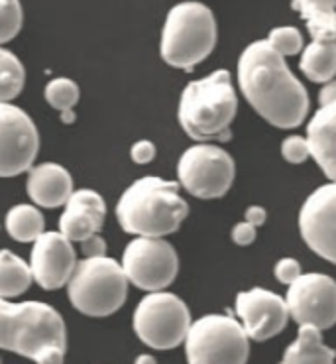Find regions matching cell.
<instances>
[{"label":"cell","instance_id":"obj_26","mask_svg":"<svg viewBox=\"0 0 336 364\" xmlns=\"http://www.w3.org/2000/svg\"><path fill=\"white\" fill-rule=\"evenodd\" d=\"M24 22V12L20 0H0V46L12 42Z\"/></svg>","mask_w":336,"mask_h":364},{"label":"cell","instance_id":"obj_10","mask_svg":"<svg viewBox=\"0 0 336 364\" xmlns=\"http://www.w3.org/2000/svg\"><path fill=\"white\" fill-rule=\"evenodd\" d=\"M120 266L130 284L143 291L169 288L179 272V256L166 238L136 237L122 252Z\"/></svg>","mask_w":336,"mask_h":364},{"label":"cell","instance_id":"obj_29","mask_svg":"<svg viewBox=\"0 0 336 364\" xmlns=\"http://www.w3.org/2000/svg\"><path fill=\"white\" fill-rule=\"evenodd\" d=\"M273 274H276V278H278L279 284H283V286H289V284H293L295 279L301 276V264L297 262L295 258H281L278 264H276V268H273Z\"/></svg>","mask_w":336,"mask_h":364},{"label":"cell","instance_id":"obj_35","mask_svg":"<svg viewBox=\"0 0 336 364\" xmlns=\"http://www.w3.org/2000/svg\"><path fill=\"white\" fill-rule=\"evenodd\" d=\"M59 119L63 124H73V120H75V110H63V112H59Z\"/></svg>","mask_w":336,"mask_h":364},{"label":"cell","instance_id":"obj_4","mask_svg":"<svg viewBox=\"0 0 336 364\" xmlns=\"http://www.w3.org/2000/svg\"><path fill=\"white\" fill-rule=\"evenodd\" d=\"M238 112V97L227 69L187 83L177 109L179 124L197 142L230 140V124Z\"/></svg>","mask_w":336,"mask_h":364},{"label":"cell","instance_id":"obj_15","mask_svg":"<svg viewBox=\"0 0 336 364\" xmlns=\"http://www.w3.org/2000/svg\"><path fill=\"white\" fill-rule=\"evenodd\" d=\"M234 309L246 335L258 343L279 335L289 321L286 297L264 288L240 291L236 296Z\"/></svg>","mask_w":336,"mask_h":364},{"label":"cell","instance_id":"obj_9","mask_svg":"<svg viewBox=\"0 0 336 364\" xmlns=\"http://www.w3.org/2000/svg\"><path fill=\"white\" fill-rule=\"evenodd\" d=\"M236 166L232 156L220 146L199 144L187 148L177 161V179L187 193L197 199H220L232 187Z\"/></svg>","mask_w":336,"mask_h":364},{"label":"cell","instance_id":"obj_17","mask_svg":"<svg viewBox=\"0 0 336 364\" xmlns=\"http://www.w3.org/2000/svg\"><path fill=\"white\" fill-rule=\"evenodd\" d=\"M26 193L43 209H58L67 203L73 189V178L63 166L55 161H45L40 166H32L26 171Z\"/></svg>","mask_w":336,"mask_h":364},{"label":"cell","instance_id":"obj_19","mask_svg":"<svg viewBox=\"0 0 336 364\" xmlns=\"http://www.w3.org/2000/svg\"><path fill=\"white\" fill-rule=\"evenodd\" d=\"M336 350L323 343L317 327L299 325L297 339L286 348L279 364H335Z\"/></svg>","mask_w":336,"mask_h":364},{"label":"cell","instance_id":"obj_2","mask_svg":"<svg viewBox=\"0 0 336 364\" xmlns=\"http://www.w3.org/2000/svg\"><path fill=\"white\" fill-rule=\"evenodd\" d=\"M0 348L36 364H63L67 327L58 309L43 301L12 304L0 297Z\"/></svg>","mask_w":336,"mask_h":364},{"label":"cell","instance_id":"obj_24","mask_svg":"<svg viewBox=\"0 0 336 364\" xmlns=\"http://www.w3.org/2000/svg\"><path fill=\"white\" fill-rule=\"evenodd\" d=\"M26 69L16 53L0 46V102H12L22 93Z\"/></svg>","mask_w":336,"mask_h":364},{"label":"cell","instance_id":"obj_12","mask_svg":"<svg viewBox=\"0 0 336 364\" xmlns=\"http://www.w3.org/2000/svg\"><path fill=\"white\" fill-rule=\"evenodd\" d=\"M286 304L297 325L330 329L336 325V279L319 272L301 274L287 286Z\"/></svg>","mask_w":336,"mask_h":364},{"label":"cell","instance_id":"obj_27","mask_svg":"<svg viewBox=\"0 0 336 364\" xmlns=\"http://www.w3.org/2000/svg\"><path fill=\"white\" fill-rule=\"evenodd\" d=\"M268 43L283 58H291L303 51V34L293 26H279L268 34Z\"/></svg>","mask_w":336,"mask_h":364},{"label":"cell","instance_id":"obj_31","mask_svg":"<svg viewBox=\"0 0 336 364\" xmlns=\"http://www.w3.org/2000/svg\"><path fill=\"white\" fill-rule=\"evenodd\" d=\"M256 237H258V230L248 220L236 223L234 229H232V240L238 246H250L256 240Z\"/></svg>","mask_w":336,"mask_h":364},{"label":"cell","instance_id":"obj_21","mask_svg":"<svg viewBox=\"0 0 336 364\" xmlns=\"http://www.w3.org/2000/svg\"><path fill=\"white\" fill-rule=\"evenodd\" d=\"M291 9L305 20L313 40H335L336 0H293Z\"/></svg>","mask_w":336,"mask_h":364},{"label":"cell","instance_id":"obj_25","mask_svg":"<svg viewBox=\"0 0 336 364\" xmlns=\"http://www.w3.org/2000/svg\"><path fill=\"white\" fill-rule=\"evenodd\" d=\"M43 97L50 105L51 109L59 110H75V105L81 99V89L77 85L73 79L67 77H55L51 79L50 83L45 85Z\"/></svg>","mask_w":336,"mask_h":364},{"label":"cell","instance_id":"obj_23","mask_svg":"<svg viewBox=\"0 0 336 364\" xmlns=\"http://www.w3.org/2000/svg\"><path fill=\"white\" fill-rule=\"evenodd\" d=\"M4 227L10 238H14L16 242H34L36 238L45 232V219L38 207L20 203L6 213Z\"/></svg>","mask_w":336,"mask_h":364},{"label":"cell","instance_id":"obj_8","mask_svg":"<svg viewBox=\"0 0 336 364\" xmlns=\"http://www.w3.org/2000/svg\"><path fill=\"white\" fill-rule=\"evenodd\" d=\"M191 311L187 304L166 289L150 291L136 305L132 325L143 345L156 350L179 347L191 327Z\"/></svg>","mask_w":336,"mask_h":364},{"label":"cell","instance_id":"obj_30","mask_svg":"<svg viewBox=\"0 0 336 364\" xmlns=\"http://www.w3.org/2000/svg\"><path fill=\"white\" fill-rule=\"evenodd\" d=\"M156 152H158V150H156V144H153L151 140H138V142H134L132 148H130V158H132V161L138 164V166H146V164L153 161Z\"/></svg>","mask_w":336,"mask_h":364},{"label":"cell","instance_id":"obj_32","mask_svg":"<svg viewBox=\"0 0 336 364\" xmlns=\"http://www.w3.org/2000/svg\"><path fill=\"white\" fill-rule=\"evenodd\" d=\"M81 252L85 258H99V256H107V242L104 238L97 232L93 237L81 240Z\"/></svg>","mask_w":336,"mask_h":364},{"label":"cell","instance_id":"obj_33","mask_svg":"<svg viewBox=\"0 0 336 364\" xmlns=\"http://www.w3.org/2000/svg\"><path fill=\"white\" fill-rule=\"evenodd\" d=\"M266 219H268V211L264 207H260V205H252V207H248L246 213H244V220H248L256 229L261 227L266 223Z\"/></svg>","mask_w":336,"mask_h":364},{"label":"cell","instance_id":"obj_5","mask_svg":"<svg viewBox=\"0 0 336 364\" xmlns=\"http://www.w3.org/2000/svg\"><path fill=\"white\" fill-rule=\"evenodd\" d=\"M217 46V20L212 10L195 0L169 10L161 30V60L175 69L191 71L209 58Z\"/></svg>","mask_w":336,"mask_h":364},{"label":"cell","instance_id":"obj_6","mask_svg":"<svg viewBox=\"0 0 336 364\" xmlns=\"http://www.w3.org/2000/svg\"><path fill=\"white\" fill-rule=\"evenodd\" d=\"M126 274L120 262L109 256L83 258L67 282L71 305L87 317H109L116 314L128 297Z\"/></svg>","mask_w":336,"mask_h":364},{"label":"cell","instance_id":"obj_11","mask_svg":"<svg viewBox=\"0 0 336 364\" xmlns=\"http://www.w3.org/2000/svg\"><path fill=\"white\" fill-rule=\"evenodd\" d=\"M40 134L28 112L12 102H0V178H16L34 166Z\"/></svg>","mask_w":336,"mask_h":364},{"label":"cell","instance_id":"obj_13","mask_svg":"<svg viewBox=\"0 0 336 364\" xmlns=\"http://www.w3.org/2000/svg\"><path fill=\"white\" fill-rule=\"evenodd\" d=\"M299 232L323 260L336 264V181L317 187L301 205Z\"/></svg>","mask_w":336,"mask_h":364},{"label":"cell","instance_id":"obj_34","mask_svg":"<svg viewBox=\"0 0 336 364\" xmlns=\"http://www.w3.org/2000/svg\"><path fill=\"white\" fill-rule=\"evenodd\" d=\"M336 101V77L330 79L327 83H323V89L319 91V105H327V102Z\"/></svg>","mask_w":336,"mask_h":364},{"label":"cell","instance_id":"obj_37","mask_svg":"<svg viewBox=\"0 0 336 364\" xmlns=\"http://www.w3.org/2000/svg\"><path fill=\"white\" fill-rule=\"evenodd\" d=\"M0 364H2V358H0Z\"/></svg>","mask_w":336,"mask_h":364},{"label":"cell","instance_id":"obj_36","mask_svg":"<svg viewBox=\"0 0 336 364\" xmlns=\"http://www.w3.org/2000/svg\"><path fill=\"white\" fill-rule=\"evenodd\" d=\"M134 364H158V360H156L151 355H140L138 358H136Z\"/></svg>","mask_w":336,"mask_h":364},{"label":"cell","instance_id":"obj_22","mask_svg":"<svg viewBox=\"0 0 336 364\" xmlns=\"http://www.w3.org/2000/svg\"><path fill=\"white\" fill-rule=\"evenodd\" d=\"M30 264L10 250H0V297L12 299L22 296L32 286Z\"/></svg>","mask_w":336,"mask_h":364},{"label":"cell","instance_id":"obj_3","mask_svg":"<svg viewBox=\"0 0 336 364\" xmlns=\"http://www.w3.org/2000/svg\"><path fill=\"white\" fill-rule=\"evenodd\" d=\"M189 215V205L179 193V183L146 176L126 187L116 203V219L128 235L163 238L179 230Z\"/></svg>","mask_w":336,"mask_h":364},{"label":"cell","instance_id":"obj_7","mask_svg":"<svg viewBox=\"0 0 336 364\" xmlns=\"http://www.w3.org/2000/svg\"><path fill=\"white\" fill-rule=\"evenodd\" d=\"M183 343L189 364H246L250 356V337L230 315H202Z\"/></svg>","mask_w":336,"mask_h":364},{"label":"cell","instance_id":"obj_28","mask_svg":"<svg viewBox=\"0 0 336 364\" xmlns=\"http://www.w3.org/2000/svg\"><path fill=\"white\" fill-rule=\"evenodd\" d=\"M281 156L287 164H303L311 158V150L305 136H287L281 142Z\"/></svg>","mask_w":336,"mask_h":364},{"label":"cell","instance_id":"obj_38","mask_svg":"<svg viewBox=\"0 0 336 364\" xmlns=\"http://www.w3.org/2000/svg\"><path fill=\"white\" fill-rule=\"evenodd\" d=\"M335 42H336V34H335Z\"/></svg>","mask_w":336,"mask_h":364},{"label":"cell","instance_id":"obj_16","mask_svg":"<svg viewBox=\"0 0 336 364\" xmlns=\"http://www.w3.org/2000/svg\"><path fill=\"white\" fill-rule=\"evenodd\" d=\"M107 219V203L94 189H77L59 217V232L71 242H81L102 229Z\"/></svg>","mask_w":336,"mask_h":364},{"label":"cell","instance_id":"obj_1","mask_svg":"<svg viewBox=\"0 0 336 364\" xmlns=\"http://www.w3.org/2000/svg\"><path fill=\"white\" fill-rule=\"evenodd\" d=\"M236 75L244 99L271 127L289 130L307 119L309 93L268 40L252 42L240 53Z\"/></svg>","mask_w":336,"mask_h":364},{"label":"cell","instance_id":"obj_18","mask_svg":"<svg viewBox=\"0 0 336 364\" xmlns=\"http://www.w3.org/2000/svg\"><path fill=\"white\" fill-rule=\"evenodd\" d=\"M311 158L330 181H336V101L320 105L307 124Z\"/></svg>","mask_w":336,"mask_h":364},{"label":"cell","instance_id":"obj_20","mask_svg":"<svg viewBox=\"0 0 336 364\" xmlns=\"http://www.w3.org/2000/svg\"><path fill=\"white\" fill-rule=\"evenodd\" d=\"M299 69L313 83H327L336 77V42L335 40H313L303 48Z\"/></svg>","mask_w":336,"mask_h":364},{"label":"cell","instance_id":"obj_14","mask_svg":"<svg viewBox=\"0 0 336 364\" xmlns=\"http://www.w3.org/2000/svg\"><path fill=\"white\" fill-rule=\"evenodd\" d=\"M28 264L40 288L48 291L63 288L75 272V246L59 230H45L34 240Z\"/></svg>","mask_w":336,"mask_h":364}]
</instances>
